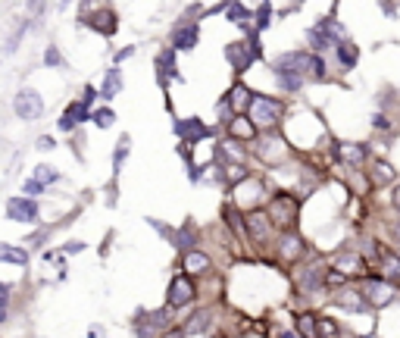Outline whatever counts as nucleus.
Listing matches in <instances>:
<instances>
[{
  "instance_id": "f257e3e1",
  "label": "nucleus",
  "mask_w": 400,
  "mask_h": 338,
  "mask_svg": "<svg viewBox=\"0 0 400 338\" xmlns=\"http://www.w3.org/2000/svg\"><path fill=\"white\" fill-rule=\"evenodd\" d=\"M247 116L257 122V128H263V132H272V128L279 126L281 119H285V104H281L279 97L253 95V100H250V110H247Z\"/></svg>"
},
{
  "instance_id": "f03ea898",
  "label": "nucleus",
  "mask_w": 400,
  "mask_h": 338,
  "mask_svg": "<svg viewBox=\"0 0 400 338\" xmlns=\"http://www.w3.org/2000/svg\"><path fill=\"white\" fill-rule=\"evenodd\" d=\"M266 213H269V219L275 222V229L288 232V229H294L297 219H301V198H294V194H288V191L272 194Z\"/></svg>"
},
{
  "instance_id": "7ed1b4c3",
  "label": "nucleus",
  "mask_w": 400,
  "mask_h": 338,
  "mask_svg": "<svg viewBox=\"0 0 400 338\" xmlns=\"http://www.w3.org/2000/svg\"><path fill=\"white\" fill-rule=\"evenodd\" d=\"M360 289H363V298H366V304L375 307V310H382V307L394 304V298H397V285L388 282L382 272H378V276H366V279L360 282Z\"/></svg>"
},
{
  "instance_id": "20e7f679",
  "label": "nucleus",
  "mask_w": 400,
  "mask_h": 338,
  "mask_svg": "<svg viewBox=\"0 0 400 338\" xmlns=\"http://www.w3.org/2000/svg\"><path fill=\"white\" fill-rule=\"evenodd\" d=\"M244 235L250 239L253 244H272V239H275V222L269 219V213H263V210H250L244 217Z\"/></svg>"
},
{
  "instance_id": "39448f33",
  "label": "nucleus",
  "mask_w": 400,
  "mask_h": 338,
  "mask_svg": "<svg viewBox=\"0 0 400 338\" xmlns=\"http://www.w3.org/2000/svg\"><path fill=\"white\" fill-rule=\"evenodd\" d=\"M332 154H334V160H338L341 167L360 169L363 163L369 160V145H363V141H334Z\"/></svg>"
},
{
  "instance_id": "423d86ee",
  "label": "nucleus",
  "mask_w": 400,
  "mask_h": 338,
  "mask_svg": "<svg viewBox=\"0 0 400 338\" xmlns=\"http://www.w3.org/2000/svg\"><path fill=\"white\" fill-rule=\"evenodd\" d=\"M13 113L23 122H38L41 113H44V100H41V95L35 88H23L13 97Z\"/></svg>"
},
{
  "instance_id": "0eeeda50",
  "label": "nucleus",
  "mask_w": 400,
  "mask_h": 338,
  "mask_svg": "<svg viewBox=\"0 0 400 338\" xmlns=\"http://www.w3.org/2000/svg\"><path fill=\"white\" fill-rule=\"evenodd\" d=\"M38 204H35V198H28V194H16V198L6 200V219L10 222H38Z\"/></svg>"
},
{
  "instance_id": "6e6552de",
  "label": "nucleus",
  "mask_w": 400,
  "mask_h": 338,
  "mask_svg": "<svg viewBox=\"0 0 400 338\" xmlns=\"http://www.w3.org/2000/svg\"><path fill=\"white\" fill-rule=\"evenodd\" d=\"M332 266L334 270H341L347 279H366L369 276V263H366V257L363 254H356V251H341V254H334L332 257Z\"/></svg>"
},
{
  "instance_id": "1a4fd4ad",
  "label": "nucleus",
  "mask_w": 400,
  "mask_h": 338,
  "mask_svg": "<svg viewBox=\"0 0 400 338\" xmlns=\"http://www.w3.org/2000/svg\"><path fill=\"white\" fill-rule=\"evenodd\" d=\"M275 251H279V257L285 263H297L303 254H307V241L297 235V229H288V232L279 235V241H275Z\"/></svg>"
},
{
  "instance_id": "9d476101",
  "label": "nucleus",
  "mask_w": 400,
  "mask_h": 338,
  "mask_svg": "<svg viewBox=\"0 0 400 338\" xmlns=\"http://www.w3.org/2000/svg\"><path fill=\"white\" fill-rule=\"evenodd\" d=\"M225 60H229V66L241 76L250 69V63L257 60V54L250 50V41H231V44H225Z\"/></svg>"
},
{
  "instance_id": "9b49d317",
  "label": "nucleus",
  "mask_w": 400,
  "mask_h": 338,
  "mask_svg": "<svg viewBox=\"0 0 400 338\" xmlns=\"http://www.w3.org/2000/svg\"><path fill=\"white\" fill-rule=\"evenodd\" d=\"M325 276H329V266L325 263H310L297 272V285H301L303 294H313V291H322L325 289Z\"/></svg>"
},
{
  "instance_id": "f8f14e48",
  "label": "nucleus",
  "mask_w": 400,
  "mask_h": 338,
  "mask_svg": "<svg viewBox=\"0 0 400 338\" xmlns=\"http://www.w3.org/2000/svg\"><path fill=\"white\" fill-rule=\"evenodd\" d=\"M375 257H378V266H382V276L388 279V282H394L397 289H400V251H397V248H388V244L378 241Z\"/></svg>"
},
{
  "instance_id": "ddd939ff",
  "label": "nucleus",
  "mask_w": 400,
  "mask_h": 338,
  "mask_svg": "<svg viewBox=\"0 0 400 338\" xmlns=\"http://www.w3.org/2000/svg\"><path fill=\"white\" fill-rule=\"evenodd\" d=\"M332 304H338L341 310H363V307H369L366 304V298H363V289L360 285H341V289H334V294H332Z\"/></svg>"
},
{
  "instance_id": "4468645a",
  "label": "nucleus",
  "mask_w": 400,
  "mask_h": 338,
  "mask_svg": "<svg viewBox=\"0 0 400 338\" xmlns=\"http://www.w3.org/2000/svg\"><path fill=\"white\" fill-rule=\"evenodd\" d=\"M194 294H198V289H194V282L181 272V276H176L169 282V294H166V301H169V307H185L194 301Z\"/></svg>"
},
{
  "instance_id": "2eb2a0df",
  "label": "nucleus",
  "mask_w": 400,
  "mask_h": 338,
  "mask_svg": "<svg viewBox=\"0 0 400 338\" xmlns=\"http://www.w3.org/2000/svg\"><path fill=\"white\" fill-rule=\"evenodd\" d=\"M172 132L178 135L185 145H191V141H200V138H207L210 135V128L203 126V122L198 116H188V119H176L172 122Z\"/></svg>"
},
{
  "instance_id": "dca6fc26",
  "label": "nucleus",
  "mask_w": 400,
  "mask_h": 338,
  "mask_svg": "<svg viewBox=\"0 0 400 338\" xmlns=\"http://www.w3.org/2000/svg\"><path fill=\"white\" fill-rule=\"evenodd\" d=\"M91 113H94V110H88V104H85V100H72L56 126H60V132H72V128H78L82 122H88Z\"/></svg>"
},
{
  "instance_id": "f3484780",
  "label": "nucleus",
  "mask_w": 400,
  "mask_h": 338,
  "mask_svg": "<svg viewBox=\"0 0 400 338\" xmlns=\"http://www.w3.org/2000/svg\"><path fill=\"white\" fill-rule=\"evenodd\" d=\"M257 122H253L247 113H238L235 119L229 122V138H235V141H241V145H250L253 138H257Z\"/></svg>"
},
{
  "instance_id": "a211bd4d",
  "label": "nucleus",
  "mask_w": 400,
  "mask_h": 338,
  "mask_svg": "<svg viewBox=\"0 0 400 338\" xmlns=\"http://www.w3.org/2000/svg\"><path fill=\"white\" fill-rule=\"evenodd\" d=\"M200 41V25L198 23H181L172 28V47L176 50H194Z\"/></svg>"
},
{
  "instance_id": "6ab92c4d",
  "label": "nucleus",
  "mask_w": 400,
  "mask_h": 338,
  "mask_svg": "<svg viewBox=\"0 0 400 338\" xmlns=\"http://www.w3.org/2000/svg\"><path fill=\"white\" fill-rule=\"evenodd\" d=\"M394 176H397L394 163H391V160H382V157H375V160H372V169H369V185H372V188H384L388 182H394Z\"/></svg>"
},
{
  "instance_id": "aec40b11",
  "label": "nucleus",
  "mask_w": 400,
  "mask_h": 338,
  "mask_svg": "<svg viewBox=\"0 0 400 338\" xmlns=\"http://www.w3.org/2000/svg\"><path fill=\"white\" fill-rule=\"evenodd\" d=\"M176 54H178V50L176 47H166V50H159V54H157V76H159V82H169V78H178V73H176Z\"/></svg>"
},
{
  "instance_id": "412c9836",
  "label": "nucleus",
  "mask_w": 400,
  "mask_h": 338,
  "mask_svg": "<svg viewBox=\"0 0 400 338\" xmlns=\"http://www.w3.org/2000/svg\"><path fill=\"white\" fill-rule=\"evenodd\" d=\"M334 56H338V66L344 69V73H351V69H356V60H360V47H356L351 38H344L334 44Z\"/></svg>"
},
{
  "instance_id": "4be33fe9",
  "label": "nucleus",
  "mask_w": 400,
  "mask_h": 338,
  "mask_svg": "<svg viewBox=\"0 0 400 338\" xmlns=\"http://www.w3.org/2000/svg\"><path fill=\"white\" fill-rule=\"evenodd\" d=\"M272 76H275V85H279L285 95H297V91L307 85V78L297 76V73H288V69H272Z\"/></svg>"
},
{
  "instance_id": "5701e85b",
  "label": "nucleus",
  "mask_w": 400,
  "mask_h": 338,
  "mask_svg": "<svg viewBox=\"0 0 400 338\" xmlns=\"http://www.w3.org/2000/svg\"><path fill=\"white\" fill-rule=\"evenodd\" d=\"M250 100H253V91H250V88H244L241 82L231 85V91H229L231 110H235V113H247V110H250Z\"/></svg>"
},
{
  "instance_id": "b1692460",
  "label": "nucleus",
  "mask_w": 400,
  "mask_h": 338,
  "mask_svg": "<svg viewBox=\"0 0 400 338\" xmlns=\"http://www.w3.org/2000/svg\"><path fill=\"white\" fill-rule=\"evenodd\" d=\"M307 41H310V50H313V54H325V50H334V41H332L319 25H313L310 32H307Z\"/></svg>"
},
{
  "instance_id": "393cba45",
  "label": "nucleus",
  "mask_w": 400,
  "mask_h": 338,
  "mask_svg": "<svg viewBox=\"0 0 400 338\" xmlns=\"http://www.w3.org/2000/svg\"><path fill=\"white\" fill-rule=\"evenodd\" d=\"M172 241H176V248L178 251H194V244H198V235H194V226L191 222H185V226L181 229H176V232H172Z\"/></svg>"
},
{
  "instance_id": "a878e982",
  "label": "nucleus",
  "mask_w": 400,
  "mask_h": 338,
  "mask_svg": "<svg viewBox=\"0 0 400 338\" xmlns=\"http://www.w3.org/2000/svg\"><path fill=\"white\" fill-rule=\"evenodd\" d=\"M210 257L207 254H200V251H188L185 254V270L188 272H194V276H203V272H210Z\"/></svg>"
},
{
  "instance_id": "bb28decb",
  "label": "nucleus",
  "mask_w": 400,
  "mask_h": 338,
  "mask_svg": "<svg viewBox=\"0 0 400 338\" xmlns=\"http://www.w3.org/2000/svg\"><path fill=\"white\" fill-rule=\"evenodd\" d=\"M119 88H122V76H119V69H107V78H104V85H100V97L104 100H113L116 95H119Z\"/></svg>"
},
{
  "instance_id": "cd10ccee",
  "label": "nucleus",
  "mask_w": 400,
  "mask_h": 338,
  "mask_svg": "<svg viewBox=\"0 0 400 338\" xmlns=\"http://www.w3.org/2000/svg\"><path fill=\"white\" fill-rule=\"evenodd\" d=\"M0 260L13 263V266H25L28 263V251L16 248V244H4V241H0Z\"/></svg>"
},
{
  "instance_id": "c85d7f7f",
  "label": "nucleus",
  "mask_w": 400,
  "mask_h": 338,
  "mask_svg": "<svg viewBox=\"0 0 400 338\" xmlns=\"http://www.w3.org/2000/svg\"><path fill=\"white\" fill-rule=\"evenodd\" d=\"M128 150H132V138H128V135H122V138L116 141V154H113V179H119L122 163L128 160Z\"/></svg>"
},
{
  "instance_id": "c756f323",
  "label": "nucleus",
  "mask_w": 400,
  "mask_h": 338,
  "mask_svg": "<svg viewBox=\"0 0 400 338\" xmlns=\"http://www.w3.org/2000/svg\"><path fill=\"white\" fill-rule=\"evenodd\" d=\"M85 23H88L91 28H97V32H104V35H113L116 32V16H113L110 10L97 13V16H85Z\"/></svg>"
},
{
  "instance_id": "7c9ffc66",
  "label": "nucleus",
  "mask_w": 400,
  "mask_h": 338,
  "mask_svg": "<svg viewBox=\"0 0 400 338\" xmlns=\"http://www.w3.org/2000/svg\"><path fill=\"white\" fill-rule=\"evenodd\" d=\"M319 28H322V32L325 35H329V38L334 41V44H338V41H344L347 38V28L344 25H341L338 23V19H332V16H325V19H319V23H316Z\"/></svg>"
},
{
  "instance_id": "2f4dec72",
  "label": "nucleus",
  "mask_w": 400,
  "mask_h": 338,
  "mask_svg": "<svg viewBox=\"0 0 400 338\" xmlns=\"http://www.w3.org/2000/svg\"><path fill=\"white\" fill-rule=\"evenodd\" d=\"M269 25H272V6H269V0H263L260 10L253 13V32H263Z\"/></svg>"
},
{
  "instance_id": "473e14b6",
  "label": "nucleus",
  "mask_w": 400,
  "mask_h": 338,
  "mask_svg": "<svg viewBox=\"0 0 400 338\" xmlns=\"http://www.w3.org/2000/svg\"><path fill=\"white\" fill-rule=\"evenodd\" d=\"M225 19H229V23H235V25H247V19H253V16H250V10H247V6L229 4V6H225Z\"/></svg>"
},
{
  "instance_id": "72a5a7b5",
  "label": "nucleus",
  "mask_w": 400,
  "mask_h": 338,
  "mask_svg": "<svg viewBox=\"0 0 400 338\" xmlns=\"http://www.w3.org/2000/svg\"><path fill=\"white\" fill-rule=\"evenodd\" d=\"M297 335H301V338H319V329H316V316H310V313L297 316Z\"/></svg>"
},
{
  "instance_id": "f704fd0d",
  "label": "nucleus",
  "mask_w": 400,
  "mask_h": 338,
  "mask_svg": "<svg viewBox=\"0 0 400 338\" xmlns=\"http://www.w3.org/2000/svg\"><path fill=\"white\" fill-rule=\"evenodd\" d=\"M222 154L229 157L231 163H244V157H247V150L241 147V141H235V138H229V141H222Z\"/></svg>"
},
{
  "instance_id": "c9c22d12",
  "label": "nucleus",
  "mask_w": 400,
  "mask_h": 338,
  "mask_svg": "<svg viewBox=\"0 0 400 338\" xmlns=\"http://www.w3.org/2000/svg\"><path fill=\"white\" fill-rule=\"evenodd\" d=\"M91 122H94L97 128H110L113 122H116V113L110 110V107H97V110L91 113Z\"/></svg>"
},
{
  "instance_id": "e433bc0d",
  "label": "nucleus",
  "mask_w": 400,
  "mask_h": 338,
  "mask_svg": "<svg viewBox=\"0 0 400 338\" xmlns=\"http://www.w3.org/2000/svg\"><path fill=\"white\" fill-rule=\"evenodd\" d=\"M316 329H319V338H341L338 322H332L329 316H316Z\"/></svg>"
},
{
  "instance_id": "4c0bfd02",
  "label": "nucleus",
  "mask_w": 400,
  "mask_h": 338,
  "mask_svg": "<svg viewBox=\"0 0 400 338\" xmlns=\"http://www.w3.org/2000/svg\"><path fill=\"white\" fill-rule=\"evenodd\" d=\"M44 66L47 69H63V66H66V60H63V54H60V47H56V44H47V50H44Z\"/></svg>"
},
{
  "instance_id": "58836bf2",
  "label": "nucleus",
  "mask_w": 400,
  "mask_h": 338,
  "mask_svg": "<svg viewBox=\"0 0 400 338\" xmlns=\"http://www.w3.org/2000/svg\"><path fill=\"white\" fill-rule=\"evenodd\" d=\"M35 179L44 185H54V182H60V172L54 167H47V163H41V167H35Z\"/></svg>"
},
{
  "instance_id": "ea45409f",
  "label": "nucleus",
  "mask_w": 400,
  "mask_h": 338,
  "mask_svg": "<svg viewBox=\"0 0 400 338\" xmlns=\"http://www.w3.org/2000/svg\"><path fill=\"white\" fill-rule=\"evenodd\" d=\"M28 32V19H23V23H19V28L16 32L10 35V41H6V47H4V54H13V50L19 47V41H23V35Z\"/></svg>"
},
{
  "instance_id": "a19ab883",
  "label": "nucleus",
  "mask_w": 400,
  "mask_h": 338,
  "mask_svg": "<svg viewBox=\"0 0 400 338\" xmlns=\"http://www.w3.org/2000/svg\"><path fill=\"white\" fill-rule=\"evenodd\" d=\"M44 188H47V185L38 182V179H28V182H23V194H28V198H38Z\"/></svg>"
},
{
  "instance_id": "79ce46f5",
  "label": "nucleus",
  "mask_w": 400,
  "mask_h": 338,
  "mask_svg": "<svg viewBox=\"0 0 400 338\" xmlns=\"http://www.w3.org/2000/svg\"><path fill=\"white\" fill-rule=\"evenodd\" d=\"M207 326H210V313H198L194 316V322L188 326V332H203Z\"/></svg>"
},
{
  "instance_id": "37998d69",
  "label": "nucleus",
  "mask_w": 400,
  "mask_h": 338,
  "mask_svg": "<svg viewBox=\"0 0 400 338\" xmlns=\"http://www.w3.org/2000/svg\"><path fill=\"white\" fill-rule=\"evenodd\" d=\"M35 147H38V150H54V147H56V141L50 138V135H41L38 145H35Z\"/></svg>"
},
{
  "instance_id": "c03bdc74",
  "label": "nucleus",
  "mask_w": 400,
  "mask_h": 338,
  "mask_svg": "<svg viewBox=\"0 0 400 338\" xmlns=\"http://www.w3.org/2000/svg\"><path fill=\"white\" fill-rule=\"evenodd\" d=\"M128 56H135V47H122L119 54H116V66H119V63H126Z\"/></svg>"
},
{
  "instance_id": "a18cd8bd",
  "label": "nucleus",
  "mask_w": 400,
  "mask_h": 338,
  "mask_svg": "<svg viewBox=\"0 0 400 338\" xmlns=\"http://www.w3.org/2000/svg\"><path fill=\"white\" fill-rule=\"evenodd\" d=\"M372 126H375V128H388V132H391V119L384 116V113H378V116L372 119Z\"/></svg>"
},
{
  "instance_id": "49530a36",
  "label": "nucleus",
  "mask_w": 400,
  "mask_h": 338,
  "mask_svg": "<svg viewBox=\"0 0 400 338\" xmlns=\"http://www.w3.org/2000/svg\"><path fill=\"white\" fill-rule=\"evenodd\" d=\"M63 251H66V254H82V251H85V241H69Z\"/></svg>"
},
{
  "instance_id": "de8ad7c7",
  "label": "nucleus",
  "mask_w": 400,
  "mask_h": 338,
  "mask_svg": "<svg viewBox=\"0 0 400 338\" xmlns=\"http://www.w3.org/2000/svg\"><path fill=\"white\" fill-rule=\"evenodd\" d=\"M391 207H394V210L400 213V182L394 185V191H391Z\"/></svg>"
},
{
  "instance_id": "09e8293b",
  "label": "nucleus",
  "mask_w": 400,
  "mask_h": 338,
  "mask_svg": "<svg viewBox=\"0 0 400 338\" xmlns=\"http://www.w3.org/2000/svg\"><path fill=\"white\" fill-rule=\"evenodd\" d=\"M94 97H97V91H94V88H91V85H88V88H85V97H82V100H85V104H91V100H94Z\"/></svg>"
},
{
  "instance_id": "8fccbe9b",
  "label": "nucleus",
  "mask_w": 400,
  "mask_h": 338,
  "mask_svg": "<svg viewBox=\"0 0 400 338\" xmlns=\"http://www.w3.org/2000/svg\"><path fill=\"white\" fill-rule=\"evenodd\" d=\"M41 4H44V0H28V10H32V13H41Z\"/></svg>"
},
{
  "instance_id": "3c124183",
  "label": "nucleus",
  "mask_w": 400,
  "mask_h": 338,
  "mask_svg": "<svg viewBox=\"0 0 400 338\" xmlns=\"http://www.w3.org/2000/svg\"><path fill=\"white\" fill-rule=\"evenodd\" d=\"M279 338H301V335H297V332H281Z\"/></svg>"
},
{
  "instance_id": "603ef678",
  "label": "nucleus",
  "mask_w": 400,
  "mask_h": 338,
  "mask_svg": "<svg viewBox=\"0 0 400 338\" xmlns=\"http://www.w3.org/2000/svg\"><path fill=\"white\" fill-rule=\"evenodd\" d=\"M229 4H235V0H222V6H229Z\"/></svg>"
},
{
  "instance_id": "864d4df0",
  "label": "nucleus",
  "mask_w": 400,
  "mask_h": 338,
  "mask_svg": "<svg viewBox=\"0 0 400 338\" xmlns=\"http://www.w3.org/2000/svg\"><path fill=\"white\" fill-rule=\"evenodd\" d=\"M69 4H72V0H63V4H60V6H69Z\"/></svg>"
}]
</instances>
